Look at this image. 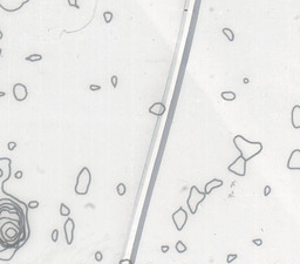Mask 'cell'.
Here are the masks:
<instances>
[{"mask_svg": "<svg viewBox=\"0 0 300 264\" xmlns=\"http://www.w3.org/2000/svg\"><path fill=\"white\" fill-rule=\"evenodd\" d=\"M205 196H206V194H205L204 191H201L196 186H192V187L190 188L189 197H188V200H187V204H188L189 210H190V213L192 215H195L196 213H197L198 206L205 200Z\"/></svg>", "mask_w": 300, "mask_h": 264, "instance_id": "3", "label": "cell"}, {"mask_svg": "<svg viewBox=\"0 0 300 264\" xmlns=\"http://www.w3.org/2000/svg\"><path fill=\"white\" fill-rule=\"evenodd\" d=\"M4 96H6V93L5 92H0V98H4Z\"/></svg>", "mask_w": 300, "mask_h": 264, "instance_id": "34", "label": "cell"}, {"mask_svg": "<svg viewBox=\"0 0 300 264\" xmlns=\"http://www.w3.org/2000/svg\"><path fill=\"white\" fill-rule=\"evenodd\" d=\"M291 121L294 129H300V106L295 105L291 112Z\"/></svg>", "mask_w": 300, "mask_h": 264, "instance_id": "11", "label": "cell"}, {"mask_svg": "<svg viewBox=\"0 0 300 264\" xmlns=\"http://www.w3.org/2000/svg\"><path fill=\"white\" fill-rule=\"evenodd\" d=\"M164 112H165V106L162 102H156L149 108V113H151L156 116H162L164 114Z\"/></svg>", "mask_w": 300, "mask_h": 264, "instance_id": "13", "label": "cell"}, {"mask_svg": "<svg viewBox=\"0 0 300 264\" xmlns=\"http://www.w3.org/2000/svg\"><path fill=\"white\" fill-rule=\"evenodd\" d=\"M102 258H103L102 252H101V251H96V252H95V259H96L98 262H101V261H102Z\"/></svg>", "mask_w": 300, "mask_h": 264, "instance_id": "26", "label": "cell"}, {"mask_svg": "<svg viewBox=\"0 0 300 264\" xmlns=\"http://www.w3.org/2000/svg\"><path fill=\"white\" fill-rule=\"evenodd\" d=\"M67 4L71 6V7H75V9H80L79 4H78V0H67Z\"/></svg>", "mask_w": 300, "mask_h": 264, "instance_id": "22", "label": "cell"}, {"mask_svg": "<svg viewBox=\"0 0 300 264\" xmlns=\"http://www.w3.org/2000/svg\"><path fill=\"white\" fill-rule=\"evenodd\" d=\"M89 89H90V91H93V92L100 91V89H101V86H98V85H90V86H89Z\"/></svg>", "mask_w": 300, "mask_h": 264, "instance_id": "27", "label": "cell"}, {"mask_svg": "<svg viewBox=\"0 0 300 264\" xmlns=\"http://www.w3.org/2000/svg\"><path fill=\"white\" fill-rule=\"evenodd\" d=\"M13 96L16 101L19 102H22L28 98V88L27 86L24 85L21 82H16L14 86H13Z\"/></svg>", "mask_w": 300, "mask_h": 264, "instance_id": "7", "label": "cell"}, {"mask_svg": "<svg viewBox=\"0 0 300 264\" xmlns=\"http://www.w3.org/2000/svg\"><path fill=\"white\" fill-rule=\"evenodd\" d=\"M1 52H2V50H1V48H0V55H1Z\"/></svg>", "mask_w": 300, "mask_h": 264, "instance_id": "37", "label": "cell"}, {"mask_svg": "<svg viewBox=\"0 0 300 264\" xmlns=\"http://www.w3.org/2000/svg\"><path fill=\"white\" fill-rule=\"evenodd\" d=\"M2 175H4V172H2V169H1V168H0V177H1V176H2Z\"/></svg>", "mask_w": 300, "mask_h": 264, "instance_id": "35", "label": "cell"}, {"mask_svg": "<svg viewBox=\"0 0 300 264\" xmlns=\"http://www.w3.org/2000/svg\"><path fill=\"white\" fill-rule=\"evenodd\" d=\"M172 221H174V224H175L177 230H183V228L185 227L188 221V214L187 211L183 209V207H179L178 210H176L172 214Z\"/></svg>", "mask_w": 300, "mask_h": 264, "instance_id": "6", "label": "cell"}, {"mask_svg": "<svg viewBox=\"0 0 300 264\" xmlns=\"http://www.w3.org/2000/svg\"><path fill=\"white\" fill-rule=\"evenodd\" d=\"M286 167L290 170H300V149H294L291 153Z\"/></svg>", "mask_w": 300, "mask_h": 264, "instance_id": "10", "label": "cell"}, {"mask_svg": "<svg viewBox=\"0 0 300 264\" xmlns=\"http://www.w3.org/2000/svg\"><path fill=\"white\" fill-rule=\"evenodd\" d=\"M252 242H253V243H254V244H256V245H258V247H259V245H261V244H263V241H261V239H260V238H258V239H257V238H256V239H253V241H252Z\"/></svg>", "mask_w": 300, "mask_h": 264, "instance_id": "31", "label": "cell"}, {"mask_svg": "<svg viewBox=\"0 0 300 264\" xmlns=\"http://www.w3.org/2000/svg\"><path fill=\"white\" fill-rule=\"evenodd\" d=\"M120 264H133L130 259H121L120 261Z\"/></svg>", "mask_w": 300, "mask_h": 264, "instance_id": "32", "label": "cell"}, {"mask_svg": "<svg viewBox=\"0 0 300 264\" xmlns=\"http://www.w3.org/2000/svg\"><path fill=\"white\" fill-rule=\"evenodd\" d=\"M176 250H177V252H179V254H183V252L187 251V247H185V244L182 241H178L176 243Z\"/></svg>", "mask_w": 300, "mask_h": 264, "instance_id": "18", "label": "cell"}, {"mask_svg": "<svg viewBox=\"0 0 300 264\" xmlns=\"http://www.w3.org/2000/svg\"><path fill=\"white\" fill-rule=\"evenodd\" d=\"M103 19H105V24H110L112 20H113V13L109 12V11H105V13H103Z\"/></svg>", "mask_w": 300, "mask_h": 264, "instance_id": "20", "label": "cell"}, {"mask_svg": "<svg viewBox=\"0 0 300 264\" xmlns=\"http://www.w3.org/2000/svg\"><path fill=\"white\" fill-rule=\"evenodd\" d=\"M2 36H4V35H2V32H1V31H0V40H1V39H2Z\"/></svg>", "mask_w": 300, "mask_h": 264, "instance_id": "36", "label": "cell"}, {"mask_svg": "<svg viewBox=\"0 0 300 264\" xmlns=\"http://www.w3.org/2000/svg\"><path fill=\"white\" fill-rule=\"evenodd\" d=\"M112 83H113L114 88H116V86H117V76H116V75H113V76H112Z\"/></svg>", "mask_w": 300, "mask_h": 264, "instance_id": "28", "label": "cell"}, {"mask_svg": "<svg viewBox=\"0 0 300 264\" xmlns=\"http://www.w3.org/2000/svg\"><path fill=\"white\" fill-rule=\"evenodd\" d=\"M270 193H271V187H270V186H266L265 189H264V195L267 196V195H270Z\"/></svg>", "mask_w": 300, "mask_h": 264, "instance_id": "30", "label": "cell"}, {"mask_svg": "<svg viewBox=\"0 0 300 264\" xmlns=\"http://www.w3.org/2000/svg\"><path fill=\"white\" fill-rule=\"evenodd\" d=\"M60 215L64 217H69V215H71V209L66 206L65 203L60 204Z\"/></svg>", "mask_w": 300, "mask_h": 264, "instance_id": "16", "label": "cell"}, {"mask_svg": "<svg viewBox=\"0 0 300 264\" xmlns=\"http://www.w3.org/2000/svg\"><path fill=\"white\" fill-rule=\"evenodd\" d=\"M16 148V142H14V141H11V142H8L7 143V149L8 150H14V149Z\"/></svg>", "mask_w": 300, "mask_h": 264, "instance_id": "25", "label": "cell"}, {"mask_svg": "<svg viewBox=\"0 0 300 264\" xmlns=\"http://www.w3.org/2000/svg\"><path fill=\"white\" fill-rule=\"evenodd\" d=\"M22 175H24V173H22L21 170H18L14 176H16V180H21V179H22Z\"/></svg>", "mask_w": 300, "mask_h": 264, "instance_id": "29", "label": "cell"}, {"mask_svg": "<svg viewBox=\"0 0 300 264\" xmlns=\"http://www.w3.org/2000/svg\"><path fill=\"white\" fill-rule=\"evenodd\" d=\"M246 162L247 161L239 155L227 167V170L230 173L235 174V175H238V176H245L246 175Z\"/></svg>", "mask_w": 300, "mask_h": 264, "instance_id": "5", "label": "cell"}, {"mask_svg": "<svg viewBox=\"0 0 300 264\" xmlns=\"http://www.w3.org/2000/svg\"><path fill=\"white\" fill-rule=\"evenodd\" d=\"M233 144L237 150L239 151V155L245 158L246 161L257 156L263 150L261 142H252V141L246 140L242 135H236L233 137Z\"/></svg>", "mask_w": 300, "mask_h": 264, "instance_id": "1", "label": "cell"}, {"mask_svg": "<svg viewBox=\"0 0 300 264\" xmlns=\"http://www.w3.org/2000/svg\"><path fill=\"white\" fill-rule=\"evenodd\" d=\"M116 190H117V194L120 196H123L126 194V191H127V187H126L124 183H119L117 187H116Z\"/></svg>", "mask_w": 300, "mask_h": 264, "instance_id": "19", "label": "cell"}, {"mask_svg": "<svg viewBox=\"0 0 300 264\" xmlns=\"http://www.w3.org/2000/svg\"><path fill=\"white\" fill-rule=\"evenodd\" d=\"M220 96L225 101H233L236 99V93H233V92H223L220 94Z\"/></svg>", "mask_w": 300, "mask_h": 264, "instance_id": "14", "label": "cell"}, {"mask_svg": "<svg viewBox=\"0 0 300 264\" xmlns=\"http://www.w3.org/2000/svg\"><path fill=\"white\" fill-rule=\"evenodd\" d=\"M90 182H91V173L87 167H83L76 177L75 187H74L75 194L76 195H87L90 187Z\"/></svg>", "mask_w": 300, "mask_h": 264, "instance_id": "2", "label": "cell"}, {"mask_svg": "<svg viewBox=\"0 0 300 264\" xmlns=\"http://www.w3.org/2000/svg\"><path fill=\"white\" fill-rule=\"evenodd\" d=\"M25 60L28 62H38V61L42 60V55L41 54H29L25 58Z\"/></svg>", "mask_w": 300, "mask_h": 264, "instance_id": "15", "label": "cell"}, {"mask_svg": "<svg viewBox=\"0 0 300 264\" xmlns=\"http://www.w3.org/2000/svg\"><path fill=\"white\" fill-rule=\"evenodd\" d=\"M223 183H224V182L222 181V180H219V179H213V180H211L210 182H208V183L205 184L204 193H205L206 195H209V194H210L213 189L222 187V186H223Z\"/></svg>", "mask_w": 300, "mask_h": 264, "instance_id": "12", "label": "cell"}, {"mask_svg": "<svg viewBox=\"0 0 300 264\" xmlns=\"http://www.w3.org/2000/svg\"><path fill=\"white\" fill-rule=\"evenodd\" d=\"M25 243H26V241H25V242H21V244H19V245H16V247L4 248L2 250H0V261H2V262H8V261H11V259L14 257V255L16 254V251L22 247Z\"/></svg>", "mask_w": 300, "mask_h": 264, "instance_id": "9", "label": "cell"}, {"mask_svg": "<svg viewBox=\"0 0 300 264\" xmlns=\"http://www.w3.org/2000/svg\"><path fill=\"white\" fill-rule=\"evenodd\" d=\"M162 251L163 252H168L169 251V247L168 245H162Z\"/></svg>", "mask_w": 300, "mask_h": 264, "instance_id": "33", "label": "cell"}, {"mask_svg": "<svg viewBox=\"0 0 300 264\" xmlns=\"http://www.w3.org/2000/svg\"><path fill=\"white\" fill-rule=\"evenodd\" d=\"M57 239H59V230L54 229V230L52 231V241L53 242H57Z\"/></svg>", "mask_w": 300, "mask_h": 264, "instance_id": "23", "label": "cell"}, {"mask_svg": "<svg viewBox=\"0 0 300 264\" xmlns=\"http://www.w3.org/2000/svg\"><path fill=\"white\" fill-rule=\"evenodd\" d=\"M38 207H39V202H38V201H29L28 204H27V208L31 209V210L38 209Z\"/></svg>", "mask_w": 300, "mask_h": 264, "instance_id": "21", "label": "cell"}, {"mask_svg": "<svg viewBox=\"0 0 300 264\" xmlns=\"http://www.w3.org/2000/svg\"><path fill=\"white\" fill-rule=\"evenodd\" d=\"M223 34H225V36L227 38V40L229 41H233L235 40V34H233V32H232V30H230V28H227V27H225V28H223Z\"/></svg>", "mask_w": 300, "mask_h": 264, "instance_id": "17", "label": "cell"}, {"mask_svg": "<svg viewBox=\"0 0 300 264\" xmlns=\"http://www.w3.org/2000/svg\"><path fill=\"white\" fill-rule=\"evenodd\" d=\"M29 1L31 0H0V9H4L5 12L14 13L22 9L24 5Z\"/></svg>", "mask_w": 300, "mask_h": 264, "instance_id": "4", "label": "cell"}, {"mask_svg": "<svg viewBox=\"0 0 300 264\" xmlns=\"http://www.w3.org/2000/svg\"><path fill=\"white\" fill-rule=\"evenodd\" d=\"M237 257H238V255H237V254H230V255H227L226 262L230 264L231 262H233L235 259H237Z\"/></svg>", "mask_w": 300, "mask_h": 264, "instance_id": "24", "label": "cell"}, {"mask_svg": "<svg viewBox=\"0 0 300 264\" xmlns=\"http://www.w3.org/2000/svg\"><path fill=\"white\" fill-rule=\"evenodd\" d=\"M74 229H75V222L72 217H68L66 220V223L64 225V231H65V237L67 245H71L73 243L74 239Z\"/></svg>", "mask_w": 300, "mask_h": 264, "instance_id": "8", "label": "cell"}]
</instances>
